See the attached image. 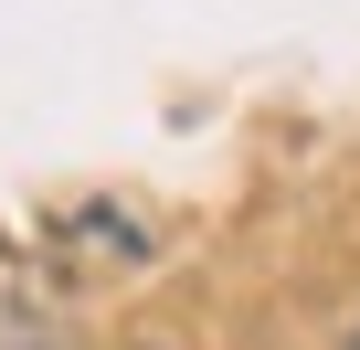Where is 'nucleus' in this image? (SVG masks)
<instances>
[{"label":"nucleus","mask_w":360,"mask_h":350,"mask_svg":"<svg viewBox=\"0 0 360 350\" xmlns=\"http://www.w3.org/2000/svg\"><path fill=\"white\" fill-rule=\"evenodd\" d=\"M0 350H64V339H43V329H22V318H0Z\"/></svg>","instance_id":"1"},{"label":"nucleus","mask_w":360,"mask_h":350,"mask_svg":"<svg viewBox=\"0 0 360 350\" xmlns=\"http://www.w3.org/2000/svg\"><path fill=\"white\" fill-rule=\"evenodd\" d=\"M349 350H360V318H349Z\"/></svg>","instance_id":"2"}]
</instances>
